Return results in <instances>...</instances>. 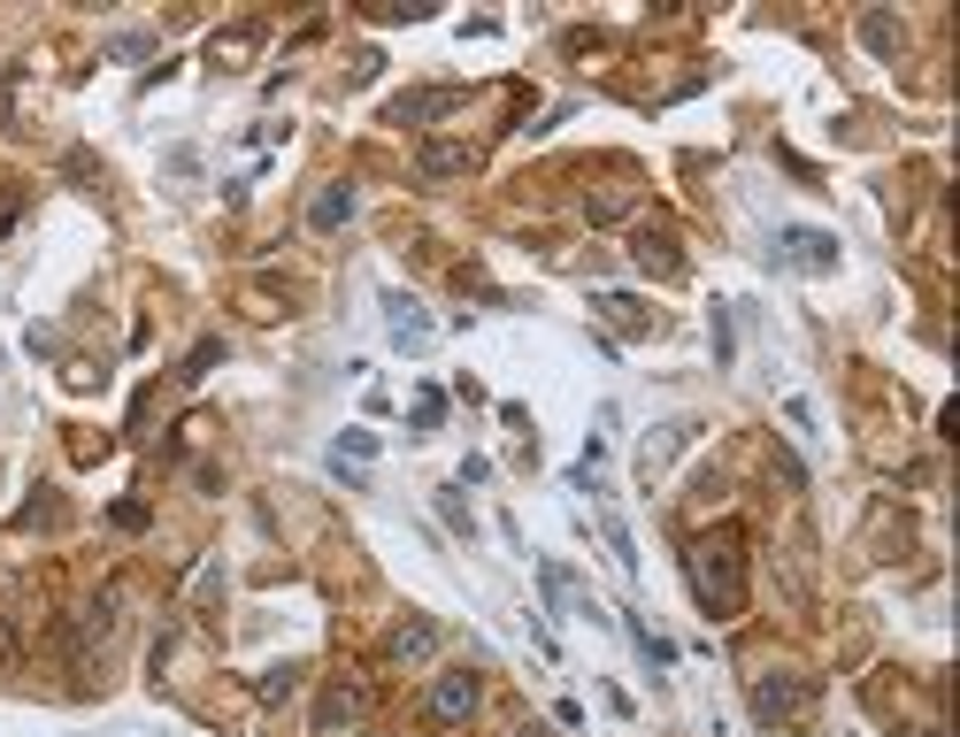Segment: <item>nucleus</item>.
Masks as SVG:
<instances>
[{
  "label": "nucleus",
  "instance_id": "nucleus-1",
  "mask_svg": "<svg viewBox=\"0 0 960 737\" xmlns=\"http://www.w3.org/2000/svg\"><path fill=\"white\" fill-rule=\"evenodd\" d=\"M692 591H699V607L715 622H730L746 607V546H738V530H707L692 546Z\"/></svg>",
  "mask_w": 960,
  "mask_h": 737
},
{
  "label": "nucleus",
  "instance_id": "nucleus-2",
  "mask_svg": "<svg viewBox=\"0 0 960 737\" xmlns=\"http://www.w3.org/2000/svg\"><path fill=\"white\" fill-rule=\"evenodd\" d=\"M777 262L822 277V270H837V239H830V231H777Z\"/></svg>",
  "mask_w": 960,
  "mask_h": 737
},
{
  "label": "nucleus",
  "instance_id": "nucleus-3",
  "mask_svg": "<svg viewBox=\"0 0 960 737\" xmlns=\"http://www.w3.org/2000/svg\"><path fill=\"white\" fill-rule=\"evenodd\" d=\"M800 707H814V684H806V676H761V684H753V715H761V723H784V715H800Z\"/></svg>",
  "mask_w": 960,
  "mask_h": 737
},
{
  "label": "nucleus",
  "instance_id": "nucleus-4",
  "mask_svg": "<svg viewBox=\"0 0 960 737\" xmlns=\"http://www.w3.org/2000/svg\"><path fill=\"white\" fill-rule=\"evenodd\" d=\"M462 108V85H423V93H400L384 108V124H431V116H454Z\"/></svg>",
  "mask_w": 960,
  "mask_h": 737
},
{
  "label": "nucleus",
  "instance_id": "nucleus-5",
  "mask_svg": "<svg viewBox=\"0 0 960 737\" xmlns=\"http://www.w3.org/2000/svg\"><path fill=\"white\" fill-rule=\"evenodd\" d=\"M384 330H392L400 354H423V346H431V315H423L408 293H384Z\"/></svg>",
  "mask_w": 960,
  "mask_h": 737
},
{
  "label": "nucleus",
  "instance_id": "nucleus-6",
  "mask_svg": "<svg viewBox=\"0 0 960 737\" xmlns=\"http://www.w3.org/2000/svg\"><path fill=\"white\" fill-rule=\"evenodd\" d=\"M477 707V676L470 668H446L439 684H431V723H462Z\"/></svg>",
  "mask_w": 960,
  "mask_h": 737
},
{
  "label": "nucleus",
  "instance_id": "nucleus-7",
  "mask_svg": "<svg viewBox=\"0 0 960 737\" xmlns=\"http://www.w3.org/2000/svg\"><path fill=\"white\" fill-rule=\"evenodd\" d=\"M470 161H477V154H470V147H454V139H431V147L415 154V169H423L431 185H439V177H470Z\"/></svg>",
  "mask_w": 960,
  "mask_h": 737
},
{
  "label": "nucleus",
  "instance_id": "nucleus-8",
  "mask_svg": "<svg viewBox=\"0 0 960 737\" xmlns=\"http://www.w3.org/2000/svg\"><path fill=\"white\" fill-rule=\"evenodd\" d=\"M346 215H354V192L346 185H323L316 200H308V231H338Z\"/></svg>",
  "mask_w": 960,
  "mask_h": 737
},
{
  "label": "nucleus",
  "instance_id": "nucleus-9",
  "mask_svg": "<svg viewBox=\"0 0 960 737\" xmlns=\"http://www.w3.org/2000/svg\"><path fill=\"white\" fill-rule=\"evenodd\" d=\"M631 254H639V262L653 270V277H676V270H684V254H676V239H668V231H645V239L631 246Z\"/></svg>",
  "mask_w": 960,
  "mask_h": 737
},
{
  "label": "nucleus",
  "instance_id": "nucleus-10",
  "mask_svg": "<svg viewBox=\"0 0 960 737\" xmlns=\"http://www.w3.org/2000/svg\"><path fill=\"white\" fill-rule=\"evenodd\" d=\"M431 653H439V622H408L392 638V661H431Z\"/></svg>",
  "mask_w": 960,
  "mask_h": 737
},
{
  "label": "nucleus",
  "instance_id": "nucleus-11",
  "mask_svg": "<svg viewBox=\"0 0 960 737\" xmlns=\"http://www.w3.org/2000/svg\"><path fill=\"white\" fill-rule=\"evenodd\" d=\"M623 630H631V645L645 653V668H676V645H668V638H653L639 614H623Z\"/></svg>",
  "mask_w": 960,
  "mask_h": 737
},
{
  "label": "nucleus",
  "instance_id": "nucleus-12",
  "mask_svg": "<svg viewBox=\"0 0 960 737\" xmlns=\"http://www.w3.org/2000/svg\"><path fill=\"white\" fill-rule=\"evenodd\" d=\"M592 307H600L608 323H623V330H645V323H653V315H645L631 293H592Z\"/></svg>",
  "mask_w": 960,
  "mask_h": 737
},
{
  "label": "nucleus",
  "instance_id": "nucleus-13",
  "mask_svg": "<svg viewBox=\"0 0 960 737\" xmlns=\"http://www.w3.org/2000/svg\"><path fill=\"white\" fill-rule=\"evenodd\" d=\"M861 39H868L876 54H899V23H892V15H861Z\"/></svg>",
  "mask_w": 960,
  "mask_h": 737
},
{
  "label": "nucleus",
  "instance_id": "nucleus-14",
  "mask_svg": "<svg viewBox=\"0 0 960 737\" xmlns=\"http://www.w3.org/2000/svg\"><path fill=\"white\" fill-rule=\"evenodd\" d=\"M369 453H377V431H338V461H346V468H361Z\"/></svg>",
  "mask_w": 960,
  "mask_h": 737
},
{
  "label": "nucleus",
  "instance_id": "nucleus-15",
  "mask_svg": "<svg viewBox=\"0 0 960 737\" xmlns=\"http://www.w3.org/2000/svg\"><path fill=\"white\" fill-rule=\"evenodd\" d=\"M707 330H715V369H730V361H738V346H730V307H715Z\"/></svg>",
  "mask_w": 960,
  "mask_h": 737
},
{
  "label": "nucleus",
  "instance_id": "nucleus-16",
  "mask_svg": "<svg viewBox=\"0 0 960 737\" xmlns=\"http://www.w3.org/2000/svg\"><path fill=\"white\" fill-rule=\"evenodd\" d=\"M439 515H446V523H454V530H462V538H470V530H477V515H470V507H462V492H454V484H446V492H439Z\"/></svg>",
  "mask_w": 960,
  "mask_h": 737
},
{
  "label": "nucleus",
  "instance_id": "nucleus-17",
  "mask_svg": "<svg viewBox=\"0 0 960 737\" xmlns=\"http://www.w3.org/2000/svg\"><path fill=\"white\" fill-rule=\"evenodd\" d=\"M293 684H300V668L285 661V668H270V676H262V699H270V707H277V699H293Z\"/></svg>",
  "mask_w": 960,
  "mask_h": 737
},
{
  "label": "nucleus",
  "instance_id": "nucleus-18",
  "mask_svg": "<svg viewBox=\"0 0 960 737\" xmlns=\"http://www.w3.org/2000/svg\"><path fill=\"white\" fill-rule=\"evenodd\" d=\"M246 46H254V23H239V31H223V39H215V62L231 70V54H246Z\"/></svg>",
  "mask_w": 960,
  "mask_h": 737
},
{
  "label": "nucleus",
  "instance_id": "nucleus-19",
  "mask_svg": "<svg viewBox=\"0 0 960 737\" xmlns=\"http://www.w3.org/2000/svg\"><path fill=\"white\" fill-rule=\"evenodd\" d=\"M439 415H446V392H415V431H439Z\"/></svg>",
  "mask_w": 960,
  "mask_h": 737
},
{
  "label": "nucleus",
  "instance_id": "nucleus-20",
  "mask_svg": "<svg viewBox=\"0 0 960 737\" xmlns=\"http://www.w3.org/2000/svg\"><path fill=\"white\" fill-rule=\"evenodd\" d=\"M354 707H361L354 692H330V699H323V730H338V723H354Z\"/></svg>",
  "mask_w": 960,
  "mask_h": 737
},
{
  "label": "nucleus",
  "instance_id": "nucleus-21",
  "mask_svg": "<svg viewBox=\"0 0 960 737\" xmlns=\"http://www.w3.org/2000/svg\"><path fill=\"white\" fill-rule=\"evenodd\" d=\"M515 737H546V730H515Z\"/></svg>",
  "mask_w": 960,
  "mask_h": 737
}]
</instances>
